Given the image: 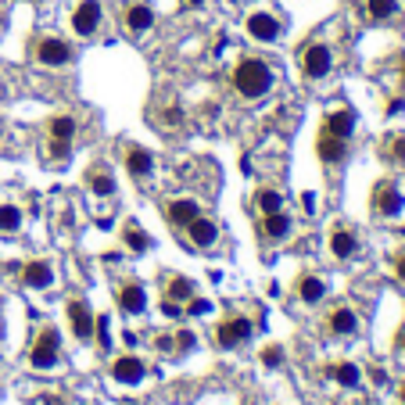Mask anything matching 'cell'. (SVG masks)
<instances>
[{"label": "cell", "instance_id": "ffe728a7", "mask_svg": "<svg viewBox=\"0 0 405 405\" xmlns=\"http://www.w3.org/2000/svg\"><path fill=\"white\" fill-rule=\"evenodd\" d=\"M330 251L337 255V259H352V255L359 251L355 233H352V230H334V237H330Z\"/></svg>", "mask_w": 405, "mask_h": 405}, {"label": "cell", "instance_id": "1f68e13d", "mask_svg": "<svg viewBox=\"0 0 405 405\" xmlns=\"http://www.w3.org/2000/svg\"><path fill=\"white\" fill-rule=\"evenodd\" d=\"M94 334H97V345L101 348H112V337H108V319H94Z\"/></svg>", "mask_w": 405, "mask_h": 405}, {"label": "cell", "instance_id": "7402d4cb", "mask_svg": "<svg viewBox=\"0 0 405 405\" xmlns=\"http://www.w3.org/2000/svg\"><path fill=\"white\" fill-rule=\"evenodd\" d=\"M151 165H155V158L147 155L144 147H130V151H126V169H130V176H147Z\"/></svg>", "mask_w": 405, "mask_h": 405}, {"label": "cell", "instance_id": "ab89813d", "mask_svg": "<svg viewBox=\"0 0 405 405\" xmlns=\"http://www.w3.org/2000/svg\"><path fill=\"white\" fill-rule=\"evenodd\" d=\"M402 348H405V334H402Z\"/></svg>", "mask_w": 405, "mask_h": 405}, {"label": "cell", "instance_id": "74e56055", "mask_svg": "<svg viewBox=\"0 0 405 405\" xmlns=\"http://www.w3.org/2000/svg\"><path fill=\"white\" fill-rule=\"evenodd\" d=\"M187 4H190V8H201V4H205V0H187Z\"/></svg>", "mask_w": 405, "mask_h": 405}, {"label": "cell", "instance_id": "d4e9b609", "mask_svg": "<svg viewBox=\"0 0 405 405\" xmlns=\"http://www.w3.org/2000/svg\"><path fill=\"white\" fill-rule=\"evenodd\" d=\"M87 183H90V190L94 194H101V198H108V194H115V180L104 173V169H94V173L87 176Z\"/></svg>", "mask_w": 405, "mask_h": 405}, {"label": "cell", "instance_id": "83f0119b", "mask_svg": "<svg viewBox=\"0 0 405 405\" xmlns=\"http://www.w3.org/2000/svg\"><path fill=\"white\" fill-rule=\"evenodd\" d=\"M22 226V212L15 205H0V233H18Z\"/></svg>", "mask_w": 405, "mask_h": 405}, {"label": "cell", "instance_id": "52a82bcc", "mask_svg": "<svg viewBox=\"0 0 405 405\" xmlns=\"http://www.w3.org/2000/svg\"><path fill=\"white\" fill-rule=\"evenodd\" d=\"M72 137H76V119H72V115L51 119V155H54V158H65V155H69Z\"/></svg>", "mask_w": 405, "mask_h": 405}, {"label": "cell", "instance_id": "7a4b0ae2", "mask_svg": "<svg viewBox=\"0 0 405 405\" xmlns=\"http://www.w3.org/2000/svg\"><path fill=\"white\" fill-rule=\"evenodd\" d=\"M33 58L40 61V65H69L72 61V47L65 44V40H58V36H44V40H36V47H33Z\"/></svg>", "mask_w": 405, "mask_h": 405}, {"label": "cell", "instance_id": "836d02e7", "mask_svg": "<svg viewBox=\"0 0 405 405\" xmlns=\"http://www.w3.org/2000/svg\"><path fill=\"white\" fill-rule=\"evenodd\" d=\"M262 362H266V366H280V362H284V352H280V348H266V352H262Z\"/></svg>", "mask_w": 405, "mask_h": 405}, {"label": "cell", "instance_id": "d590c367", "mask_svg": "<svg viewBox=\"0 0 405 405\" xmlns=\"http://www.w3.org/2000/svg\"><path fill=\"white\" fill-rule=\"evenodd\" d=\"M395 273H398V280L405 284V255H398V259H395Z\"/></svg>", "mask_w": 405, "mask_h": 405}, {"label": "cell", "instance_id": "4316f807", "mask_svg": "<svg viewBox=\"0 0 405 405\" xmlns=\"http://www.w3.org/2000/svg\"><path fill=\"white\" fill-rule=\"evenodd\" d=\"M366 11L373 22H388V18L398 11V0H366Z\"/></svg>", "mask_w": 405, "mask_h": 405}, {"label": "cell", "instance_id": "9c48e42d", "mask_svg": "<svg viewBox=\"0 0 405 405\" xmlns=\"http://www.w3.org/2000/svg\"><path fill=\"white\" fill-rule=\"evenodd\" d=\"M251 337V323L244 316L237 319H226V323L216 330V341H219V348H233V345H244V341Z\"/></svg>", "mask_w": 405, "mask_h": 405}, {"label": "cell", "instance_id": "5b68a950", "mask_svg": "<svg viewBox=\"0 0 405 405\" xmlns=\"http://www.w3.org/2000/svg\"><path fill=\"white\" fill-rule=\"evenodd\" d=\"M101 0H79V8L72 11V29L79 36H94L101 29Z\"/></svg>", "mask_w": 405, "mask_h": 405}, {"label": "cell", "instance_id": "d6986e66", "mask_svg": "<svg viewBox=\"0 0 405 405\" xmlns=\"http://www.w3.org/2000/svg\"><path fill=\"white\" fill-rule=\"evenodd\" d=\"M22 280H26L29 287H36V291H44V287H51L54 273H51V266H47V262H29V266L22 269Z\"/></svg>", "mask_w": 405, "mask_h": 405}, {"label": "cell", "instance_id": "6da1fadb", "mask_svg": "<svg viewBox=\"0 0 405 405\" xmlns=\"http://www.w3.org/2000/svg\"><path fill=\"white\" fill-rule=\"evenodd\" d=\"M233 87H237L241 97L248 101H259L273 90V69L259 58H244L237 69H233Z\"/></svg>", "mask_w": 405, "mask_h": 405}, {"label": "cell", "instance_id": "f35d334b", "mask_svg": "<svg viewBox=\"0 0 405 405\" xmlns=\"http://www.w3.org/2000/svg\"><path fill=\"white\" fill-rule=\"evenodd\" d=\"M402 402H405V384H402Z\"/></svg>", "mask_w": 405, "mask_h": 405}, {"label": "cell", "instance_id": "277c9868", "mask_svg": "<svg viewBox=\"0 0 405 405\" xmlns=\"http://www.w3.org/2000/svg\"><path fill=\"white\" fill-rule=\"evenodd\" d=\"M29 362H33L36 370H51L54 362H58V330L54 327H47L44 334L36 337V345L29 352Z\"/></svg>", "mask_w": 405, "mask_h": 405}, {"label": "cell", "instance_id": "2e32d148", "mask_svg": "<svg viewBox=\"0 0 405 405\" xmlns=\"http://www.w3.org/2000/svg\"><path fill=\"white\" fill-rule=\"evenodd\" d=\"M69 319H72L76 337L90 341V334H94V316H90V309L83 305V302H72V305H69Z\"/></svg>", "mask_w": 405, "mask_h": 405}, {"label": "cell", "instance_id": "e575fe53", "mask_svg": "<svg viewBox=\"0 0 405 405\" xmlns=\"http://www.w3.org/2000/svg\"><path fill=\"white\" fill-rule=\"evenodd\" d=\"M162 312H165L169 319H180V316H183V309H180V302H173V298H165V302H162Z\"/></svg>", "mask_w": 405, "mask_h": 405}, {"label": "cell", "instance_id": "f546056e", "mask_svg": "<svg viewBox=\"0 0 405 405\" xmlns=\"http://www.w3.org/2000/svg\"><path fill=\"white\" fill-rule=\"evenodd\" d=\"M388 158L405 165V133H391L388 137Z\"/></svg>", "mask_w": 405, "mask_h": 405}, {"label": "cell", "instance_id": "cb8c5ba5", "mask_svg": "<svg viewBox=\"0 0 405 405\" xmlns=\"http://www.w3.org/2000/svg\"><path fill=\"white\" fill-rule=\"evenodd\" d=\"M190 294H194V284H190L187 276H173V280L165 284V298H173V302H190Z\"/></svg>", "mask_w": 405, "mask_h": 405}, {"label": "cell", "instance_id": "ac0fdd59", "mask_svg": "<svg viewBox=\"0 0 405 405\" xmlns=\"http://www.w3.org/2000/svg\"><path fill=\"white\" fill-rule=\"evenodd\" d=\"M291 233V219L284 216V212H273V216H262V237L266 241H280Z\"/></svg>", "mask_w": 405, "mask_h": 405}, {"label": "cell", "instance_id": "d6a6232c", "mask_svg": "<svg viewBox=\"0 0 405 405\" xmlns=\"http://www.w3.org/2000/svg\"><path fill=\"white\" fill-rule=\"evenodd\" d=\"M183 312H190V316H205V312H212V302H208V298H190V305H187Z\"/></svg>", "mask_w": 405, "mask_h": 405}, {"label": "cell", "instance_id": "7c38bea8", "mask_svg": "<svg viewBox=\"0 0 405 405\" xmlns=\"http://www.w3.org/2000/svg\"><path fill=\"white\" fill-rule=\"evenodd\" d=\"M165 216H169V223H173V226H190V223H194L198 216H201V208H198V201H190V198H180V201H173V205H169L165 208Z\"/></svg>", "mask_w": 405, "mask_h": 405}, {"label": "cell", "instance_id": "484cf974", "mask_svg": "<svg viewBox=\"0 0 405 405\" xmlns=\"http://www.w3.org/2000/svg\"><path fill=\"white\" fill-rule=\"evenodd\" d=\"M255 205H259V212H262V216H273V212H280L284 208V198L280 194H276V190H259V194H255Z\"/></svg>", "mask_w": 405, "mask_h": 405}, {"label": "cell", "instance_id": "8d00e7d4", "mask_svg": "<svg viewBox=\"0 0 405 405\" xmlns=\"http://www.w3.org/2000/svg\"><path fill=\"white\" fill-rule=\"evenodd\" d=\"M302 205H305V212H312V208H316V198H312V194H305V198H302Z\"/></svg>", "mask_w": 405, "mask_h": 405}, {"label": "cell", "instance_id": "4fadbf2b", "mask_svg": "<svg viewBox=\"0 0 405 405\" xmlns=\"http://www.w3.org/2000/svg\"><path fill=\"white\" fill-rule=\"evenodd\" d=\"M112 377H115L119 384H137V380L144 377V362H140L137 355H122V359L112 362Z\"/></svg>", "mask_w": 405, "mask_h": 405}, {"label": "cell", "instance_id": "8992f818", "mask_svg": "<svg viewBox=\"0 0 405 405\" xmlns=\"http://www.w3.org/2000/svg\"><path fill=\"white\" fill-rule=\"evenodd\" d=\"M373 208H377V216H398V212L405 208L402 190H398L391 180L377 183V187H373Z\"/></svg>", "mask_w": 405, "mask_h": 405}, {"label": "cell", "instance_id": "30bf717a", "mask_svg": "<svg viewBox=\"0 0 405 405\" xmlns=\"http://www.w3.org/2000/svg\"><path fill=\"white\" fill-rule=\"evenodd\" d=\"M316 155L323 158L327 165H337V162H345V155H348V140H341V137H334V133H319V140H316Z\"/></svg>", "mask_w": 405, "mask_h": 405}, {"label": "cell", "instance_id": "ba28073f", "mask_svg": "<svg viewBox=\"0 0 405 405\" xmlns=\"http://www.w3.org/2000/svg\"><path fill=\"white\" fill-rule=\"evenodd\" d=\"M248 36L259 40V44H273V40H280V22L266 11H255L248 15Z\"/></svg>", "mask_w": 405, "mask_h": 405}, {"label": "cell", "instance_id": "e0dca14e", "mask_svg": "<svg viewBox=\"0 0 405 405\" xmlns=\"http://www.w3.org/2000/svg\"><path fill=\"white\" fill-rule=\"evenodd\" d=\"M151 26H155V11L147 4H133L130 11H126V29H130V33H144Z\"/></svg>", "mask_w": 405, "mask_h": 405}, {"label": "cell", "instance_id": "5bb4252c", "mask_svg": "<svg viewBox=\"0 0 405 405\" xmlns=\"http://www.w3.org/2000/svg\"><path fill=\"white\" fill-rule=\"evenodd\" d=\"M323 130L334 133V137H341V140H348L352 130H355V112H352V108H337V112H330Z\"/></svg>", "mask_w": 405, "mask_h": 405}, {"label": "cell", "instance_id": "603a6c76", "mask_svg": "<svg viewBox=\"0 0 405 405\" xmlns=\"http://www.w3.org/2000/svg\"><path fill=\"white\" fill-rule=\"evenodd\" d=\"M323 294H327V287H323L319 276H302V280H298V298H302L305 305H316Z\"/></svg>", "mask_w": 405, "mask_h": 405}, {"label": "cell", "instance_id": "8fae6325", "mask_svg": "<svg viewBox=\"0 0 405 405\" xmlns=\"http://www.w3.org/2000/svg\"><path fill=\"white\" fill-rule=\"evenodd\" d=\"M187 233H190V244H194V248H212L219 241V226L212 219H205V216H198L194 223H190Z\"/></svg>", "mask_w": 405, "mask_h": 405}, {"label": "cell", "instance_id": "60d3db41", "mask_svg": "<svg viewBox=\"0 0 405 405\" xmlns=\"http://www.w3.org/2000/svg\"><path fill=\"white\" fill-rule=\"evenodd\" d=\"M402 76H405V61H402Z\"/></svg>", "mask_w": 405, "mask_h": 405}, {"label": "cell", "instance_id": "f1b7e54d", "mask_svg": "<svg viewBox=\"0 0 405 405\" xmlns=\"http://www.w3.org/2000/svg\"><path fill=\"white\" fill-rule=\"evenodd\" d=\"M334 380L345 384V388H355V384H359V366H352V362H337V366H334Z\"/></svg>", "mask_w": 405, "mask_h": 405}, {"label": "cell", "instance_id": "4dcf8cb0", "mask_svg": "<svg viewBox=\"0 0 405 405\" xmlns=\"http://www.w3.org/2000/svg\"><path fill=\"white\" fill-rule=\"evenodd\" d=\"M126 244H130V251H147V244H151V241H147L137 226H126Z\"/></svg>", "mask_w": 405, "mask_h": 405}, {"label": "cell", "instance_id": "44dd1931", "mask_svg": "<svg viewBox=\"0 0 405 405\" xmlns=\"http://www.w3.org/2000/svg\"><path fill=\"white\" fill-rule=\"evenodd\" d=\"M330 330H334V334H341V337L355 334V330H359V319H355V312H352V309H345V305L334 309V312H330Z\"/></svg>", "mask_w": 405, "mask_h": 405}, {"label": "cell", "instance_id": "3957f363", "mask_svg": "<svg viewBox=\"0 0 405 405\" xmlns=\"http://www.w3.org/2000/svg\"><path fill=\"white\" fill-rule=\"evenodd\" d=\"M302 69H305L309 79H323V76L334 69L330 47H327V44H309V47L302 51Z\"/></svg>", "mask_w": 405, "mask_h": 405}, {"label": "cell", "instance_id": "9a60e30c", "mask_svg": "<svg viewBox=\"0 0 405 405\" xmlns=\"http://www.w3.org/2000/svg\"><path fill=\"white\" fill-rule=\"evenodd\" d=\"M119 309H122V312H130V316L144 312V309H147V294H144V287H140V284H126V287L119 291Z\"/></svg>", "mask_w": 405, "mask_h": 405}]
</instances>
